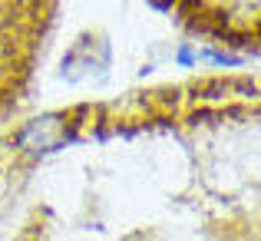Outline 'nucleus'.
<instances>
[{
	"label": "nucleus",
	"instance_id": "obj_3",
	"mask_svg": "<svg viewBox=\"0 0 261 241\" xmlns=\"http://www.w3.org/2000/svg\"><path fill=\"white\" fill-rule=\"evenodd\" d=\"M208 60H212V63H218V66H235L238 63L235 57H225V53H208Z\"/></svg>",
	"mask_w": 261,
	"mask_h": 241
},
{
	"label": "nucleus",
	"instance_id": "obj_2",
	"mask_svg": "<svg viewBox=\"0 0 261 241\" xmlns=\"http://www.w3.org/2000/svg\"><path fill=\"white\" fill-rule=\"evenodd\" d=\"M178 63L192 66V63H195V50H192V46H182V50H178Z\"/></svg>",
	"mask_w": 261,
	"mask_h": 241
},
{
	"label": "nucleus",
	"instance_id": "obj_1",
	"mask_svg": "<svg viewBox=\"0 0 261 241\" xmlns=\"http://www.w3.org/2000/svg\"><path fill=\"white\" fill-rule=\"evenodd\" d=\"M66 139H70L66 122H63V116H57V113L27 122L23 132L17 136L20 149H27V152H53V149H60Z\"/></svg>",
	"mask_w": 261,
	"mask_h": 241
}]
</instances>
